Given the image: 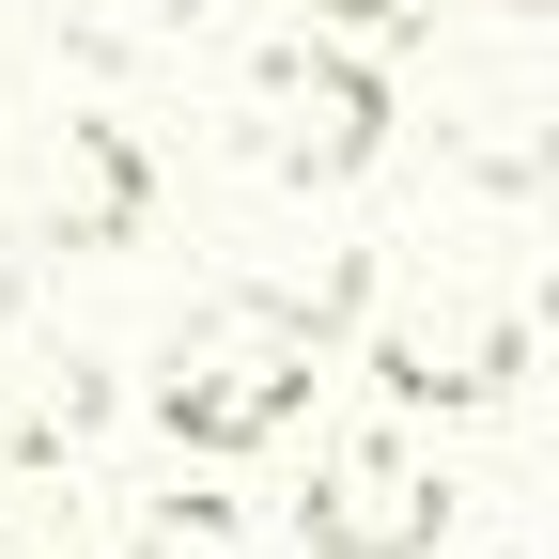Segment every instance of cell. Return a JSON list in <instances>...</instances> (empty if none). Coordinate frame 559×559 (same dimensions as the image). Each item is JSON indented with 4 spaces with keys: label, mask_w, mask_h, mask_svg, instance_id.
Listing matches in <instances>:
<instances>
[{
    "label": "cell",
    "mask_w": 559,
    "mask_h": 559,
    "mask_svg": "<svg viewBox=\"0 0 559 559\" xmlns=\"http://www.w3.org/2000/svg\"><path fill=\"white\" fill-rule=\"evenodd\" d=\"M311 373H326V326L280 280H218L156 342V436L171 451H264V436H296Z\"/></svg>",
    "instance_id": "obj_1"
},
{
    "label": "cell",
    "mask_w": 559,
    "mask_h": 559,
    "mask_svg": "<svg viewBox=\"0 0 559 559\" xmlns=\"http://www.w3.org/2000/svg\"><path fill=\"white\" fill-rule=\"evenodd\" d=\"M234 109H249V171L264 187H358L389 156V79L342 32H264Z\"/></svg>",
    "instance_id": "obj_2"
},
{
    "label": "cell",
    "mask_w": 559,
    "mask_h": 559,
    "mask_svg": "<svg viewBox=\"0 0 559 559\" xmlns=\"http://www.w3.org/2000/svg\"><path fill=\"white\" fill-rule=\"evenodd\" d=\"M528 373V296L513 280H436L373 311V389L389 404H498Z\"/></svg>",
    "instance_id": "obj_3"
},
{
    "label": "cell",
    "mask_w": 559,
    "mask_h": 559,
    "mask_svg": "<svg viewBox=\"0 0 559 559\" xmlns=\"http://www.w3.org/2000/svg\"><path fill=\"white\" fill-rule=\"evenodd\" d=\"M451 466L436 451H404V436H342L311 466V498H296V559H436L451 544Z\"/></svg>",
    "instance_id": "obj_4"
},
{
    "label": "cell",
    "mask_w": 559,
    "mask_h": 559,
    "mask_svg": "<svg viewBox=\"0 0 559 559\" xmlns=\"http://www.w3.org/2000/svg\"><path fill=\"white\" fill-rule=\"evenodd\" d=\"M16 218H32V249H124L156 218V156H140L109 109H62L32 140V171H16Z\"/></svg>",
    "instance_id": "obj_5"
},
{
    "label": "cell",
    "mask_w": 559,
    "mask_h": 559,
    "mask_svg": "<svg viewBox=\"0 0 559 559\" xmlns=\"http://www.w3.org/2000/svg\"><path fill=\"white\" fill-rule=\"evenodd\" d=\"M124 559H264V528H249L234 498H156Z\"/></svg>",
    "instance_id": "obj_6"
},
{
    "label": "cell",
    "mask_w": 559,
    "mask_h": 559,
    "mask_svg": "<svg viewBox=\"0 0 559 559\" xmlns=\"http://www.w3.org/2000/svg\"><path fill=\"white\" fill-rule=\"evenodd\" d=\"M187 0H47V32L62 47H94V62H140V47H171Z\"/></svg>",
    "instance_id": "obj_7"
},
{
    "label": "cell",
    "mask_w": 559,
    "mask_h": 559,
    "mask_svg": "<svg viewBox=\"0 0 559 559\" xmlns=\"http://www.w3.org/2000/svg\"><path fill=\"white\" fill-rule=\"evenodd\" d=\"M311 32H342V47H404L419 0H311Z\"/></svg>",
    "instance_id": "obj_8"
},
{
    "label": "cell",
    "mask_w": 559,
    "mask_h": 559,
    "mask_svg": "<svg viewBox=\"0 0 559 559\" xmlns=\"http://www.w3.org/2000/svg\"><path fill=\"white\" fill-rule=\"evenodd\" d=\"M498 16H544V0H498Z\"/></svg>",
    "instance_id": "obj_9"
}]
</instances>
